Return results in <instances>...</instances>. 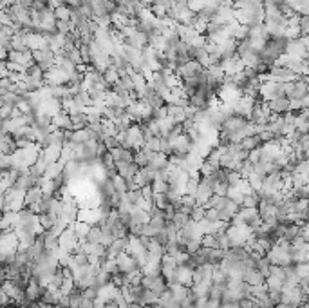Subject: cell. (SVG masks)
<instances>
[{"mask_svg":"<svg viewBox=\"0 0 309 308\" xmlns=\"http://www.w3.org/2000/svg\"><path fill=\"white\" fill-rule=\"evenodd\" d=\"M289 40L286 36H271L261 49V62L266 65H275L279 64L280 57L286 55V48H288Z\"/></svg>","mask_w":309,"mask_h":308,"instance_id":"6da1fadb","label":"cell"},{"mask_svg":"<svg viewBox=\"0 0 309 308\" xmlns=\"http://www.w3.org/2000/svg\"><path fill=\"white\" fill-rule=\"evenodd\" d=\"M264 80H273V82H279V83H293L298 80V74L293 73L288 67H284V65L275 64L270 67V73L266 76H262V82Z\"/></svg>","mask_w":309,"mask_h":308,"instance_id":"7a4b0ae2","label":"cell"},{"mask_svg":"<svg viewBox=\"0 0 309 308\" xmlns=\"http://www.w3.org/2000/svg\"><path fill=\"white\" fill-rule=\"evenodd\" d=\"M286 96V83L273 82V80H264L261 85V98L264 102H271L275 98H284Z\"/></svg>","mask_w":309,"mask_h":308,"instance_id":"3957f363","label":"cell"},{"mask_svg":"<svg viewBox=\"0 0 309 308\" xmlns=\"http://www.w3.org/2000/svg\"><path fill=\"white\" fill-rule=\"evenodd\" d=\"M33 58H34V64L38 65V67H42L45 73L51 71L53 67H56V53L51 48L33 51Z\"/></svg>","mask_w":309,"mask_h":308,"instance_id":"277c9868","label":"cell"},{"mask_svg":"<svg viewBox=\"0 0 309 308\" xmlns=\"http://www.w3.org/2000/svg\"><path fill=\"white\" fill-rule=\"evenodd\" d=\"M58 241H60V248H64V250H67V252H74L78 248V245L82 243V239H80V236L76 234V230H74L73 225L67 227V229L58 236Z\"/></svg>","mask_w":309,"mask_h":308,"instance_id":"5b68a950","label":"cell"},{"mask_svg":"<svg viewBox=\"0 0 309 308\" xmlns=\"http://www.w3.org/2000/svg\"><path fill=\"white\" fill-rule=\"evenodd\" d=\"M141 285L145 288H150V290L158 292L159 295L168 290V281L165 279L163 274H159V276H146V274H143Z\"/></svg>","mask_w":309,"mask_h":308,"instance_id":"8992f818","label":"cell"},{"mask_svg":"<svg viewBox=\"0 0 309 308\" xmlns=\"http://www.w3.org/2000/svg\"><path fill=\"white\" fill-rule=\"evenodd\" d=\"M0 247H2V254H6V252H18V247H20V236H18L15 230L2 232V236H0Z\"/></svg>","mask_w":309,"mask_h":308,"instance_id":"52a82bcc","label":"cell"},{"mask_svg":"<svg viewBox=\"0 0 309 308\" xmlns=\"http://www.w3.org/2000/svg\"><path fill=\"white\" fill-rule=\"evenodd\" d=\"M242 96L244 95H242V91H240L237 85H224L219 93L221 102L226 105H232V107H235V104L242 98Z\"/></svg>","mask_w":309,"mask_h":308,"instance_id":"ba28073f","label":"cell"},{"mask_svg":"<svg viewBox=\"0 0 309 308\" xmlns=\"http://www.w3.org/2000/svg\"><path fill=\"white\" fill-rule=\"evenodd\" d=\"M253 107H255V98H251V96H242L235 104V107H233V114L249 120V116L253 113Z\"/></svg>","mask_w":309,"mask_h":308,"instance_id":"9c48e42d","label":"cell"},{"mask_svg":"<svg viewBox=\"0 0 309 308\" xmlns=\"http://www.w3.org/2000/svg\"><path fill=\"white\" fill-rule=\"evenodd\" d=\"M268 107L270 111L275 114V116H284V114L291 113V100H289L288 96H284V98H275V100L268 102Z\"/></svg>","mask_w":309,"mask_h":308,"instance_id":"30bf717a","label":"cell"},{"mask_svg":"<svg viewBox=\"0 0 309 308\" xmlns=\"http://www.w3.org/2000/svg\"><path fill=\"white\" fill-rule=\"evenodd\" d=\"M307 53H309V48L302 42V38H293L288 42V48H286V55L289 57H295V58H307Z\"/></svg>","mask_w":309,"mask_h":308,"instance_id":"8fae6325","label":"cell"},{"mask_svg":"<svg viewBox=\"0 0 309 308\" xmlns=\"http://www.w3.org/2000/svg\"><path fill=\"white\" fill-rule=\"evenodd\" d=\"M69 76L65 74V71H62L60 67H53L51 71L45 73V85L55 87V85H67Z\"/></svg>","mask_w":309,"mask_h":308,"instance_id":"7c38bea8","label":"cell"},{"mask_svg":"<svg viewBox=\"0 0 309 308\" xmlns=\"http://www.w3.org/2000/svg\"><path fill=\"white\" fill-rule=\"evenodd\" d=\"M242 281H246L251 287H261V285H266V276L257 269H246L242 274Z\"/></svg>","mask_w":309,"mask_h":308,"instance_id":"4fadbf2b","label":"cell"},{"mask_svg":"<svg viewBox=\"0 0 309 308\" xmlns=\"http://www.w3.org/2000/svg\"><path fill=\"white\" fill-rule=\"evenodd\" d=\"M176 283L185 285V287H193V269L186 265H177L176 269Z\"/></svg>","mask_w":309,"mask_h":308,"instance_id":"5bb4252c","label":"cell"},{"mask_svg":"<svg viewBox=\"0 0 309 308\" xmlns=\"http://www.w3.org/2000/svg\"><path fill=\"white\" fill-rule=\"evenodd\" d=\"M130 238V236H129ZM129 238H116L112 241L111 245L107 247V252H109V257H114L116 259L120 254L129 250Z\"/></svg>","mask_w":309,"mask_h":308,"instance_id":"9a60e30c","label":"cell"},{"mask_svg":"<svg viewBox=\"0 0 309 308\" xmlns=\"http://www.w3.org/2000/svg\"><path fill=\"white\" fill-rule=\"evenodd\" d=\"M43 196H45V194H43L42 185L31 187L29 191L26 192V205H27V207H31V205H34V203H40Z\"/></svg>","mask_w":309,"mask_h":308,"instance_id":"2e32d148","label":"cell"},{"mask_svg":"<svg viewBox=\"0 0 309 308\" xmlns=\"http://www.w3.org/2000/svg\"><path fill=\"white\" fill-rule=\"evenodd\" d=\"M167 111H168V116L174 120L176 123H183L186 120V114H185V107L176 104H167Z\"/></svg>","mask_w":309,"mask_h":308,"instance_id":"e0dca14e","label":"cell"},{"mask_svg":"<svg viewBox=\"0 0 309 308\" xmlns=\"http://www.w3.org/2000/svg\"><path fill=\"white\" fill-rule=\"evenodd\" d=\"M62 149H64V147H56V145H49V147L43 149L42 154H43V158H45V161H47L49 165L56 163V161H60Z\"/></svg>","mask_w":309,"mask_h":308,"instance_id":"ac0fdd59","label":"cell"},{"mask_svg":"<svg viewBox=\"0 0 309 308\" xmlns=\"http://www.w3.org/2000/svg\"><path fill=\"white\" fill-rule=\"evenodd\" d=\"M112 156H114V161H127V163H134V158H136V152L129 151V149L118 147L112 151Z\"/></svg>","mask_w":309,"mask_h":308,"instance_id":"d6986e66","label":"cell"},{"mask_svg":"<svg viewBox=\"0 0 309 308\" xmlns=\"http://www.w3.org/2000/svg\"><path fill=\"white\" fill-rule=\"evenodd\" d=\"M284 279L280 278V276H273V274H270L266 278V288H268V292H280L282 294V290H284Z\"/></svg>","mask_w":309,"mask_h":308,"instance_id":"ffe728a7","label":"cell"},{"mask_svg":"<svg viewBox=\"0 0 309 308\" xmlns=\"http://www.w3.org/2000/svg\"><path fill=\"white\" fill-rule=\"evenodd\" d=\"M228 201H230V198L228 196H219V194H214L208 200V203L204 205L206 208H215V210H221V208H224L228 205Z\"/></svg>","mask_w":309,"mask_h":308,"instance_id":"44dd1931","label":"cell"},{"mask_svg":"<svg viewBox=\"0 0 309 308\" xmlns=\"http://www.w3.org/2000/svg\"><path fill=\"white\" fill-rule=\"evenodd\" d=\"M90 245H99L103 241V229L99 225H92L89 230V234H87V239Z\"/></svg>","mask_w":309,"mask_h":308,"instance_id":"7402d4cb","label":"cell"},{"mask_svg":"<svg viewBox=\"0 0 309 308\" xmlns=\"http://www.w3.org/2000/svg\"><path fill=\"white\" fill-rule=\"evenodd\" d=\"M148 222H150V214L141 210L139 207L132 208V225L134 223H136V225H145V223H148Z\"/></svg>","mask_w":309,"mask_h":308,"instance_id":"603a6c76","label":"cell"},{"mask_svg":"<svg viewBox=\"0 0 309 308\" xmlns=\"http://www.w3.org/2000/svg\"><path fill=\"white\" fill-rule=\"evenodd\" d=\"M240 144L244 145V149H246V151H249V152H251V151H257V149H261L262 145H264V144H262V140H261V136H259V135L248 136V138H244L242 142H240Z\"/></svg>","mask_w":309,"mask_h":308,"instance_id":"cb8c5ba5","label":"cell"},{"mask_svg":"<svg viewBox=\"0 0 309 308\" xmlns=\"http://www.w3.org/2000/svg\"><path fill=\"white\" fill-rule=\"evenodd\" d=\"M159 297H161V295H159L158 292L150 290V288H146L145 295H143L141 306H158V304H159Z\"/></svg>","mask_w":309,"mask_h":308,"instance_id":"d4e9b609","label":"cell"},{"mask_svg":"<svg viewBox=\"0 0 309 308\" xmlns=\"http://www.w3.org/2000/svg\"><path fill=\"white\" fill-rule=\"evenodd\" d=\"M246 180H248V183L251 185V189H253L255 192H261L262 189H264V176H261V174L251 172Z\"/></svg>","mask_w":309,"mask_h":308,"instance_id":"484cf974","label":"cell"},{"mask_svg":"<svg viewBox=\"0 0 309 308\" xmlns=\"http://www.w3.org/2000/svg\"><path fill=\"white\" fill-rule=\"evenodd\" d=\"M74 145H83L87 142H90V135H89V129H80V130H74L73 133V140H71Z\"/></svg>","mask_w":309,"mask_h":308,"instance_id":"4316f807","label":"cell"},{"mask_svg":"<svg viewBox=\"0 0 309 308\" xmlns=\"http://www.w3.org/2000/svg\"><path fill=\"white\" fill-rule=\"evenodd\" d=\"M221 158H223V147H215V149H212L210 154L206 156V161L214 165L215 169H219V167H221Z\"/></svg>","mask_w":309,"mask_h":308,"instance_id":"83f0119b","label":"cell"},{"mask_svg":"<svg viewBox=\"0 0 309 308\" xmlns=\"http://www.w3.org/2000/svg\"><path fill=\"white\" fill-rule=\"evenodd\" d=\"M300 223H288V229H286V236H284V239L286 241H295L298 236H300Z\"/></svg>","mask_w":309,"mask_h":308,"instance_id":"f1b7e54d","label":"cell"},{"mask_svg":"<svg viewBox=\"0 0 309 308\" xmlns=\"http://www.w3.org/2000/svg\"><path fill=\"white\" fill-rule=\"evenodd\" d=\"M103 76H105V80H107L109 85H114V83L120 82V73H118V69L114 67V65H109L107 69L103 71Z\"/></svg>","mask_w":309,"mask_h":308,"instance_id":"f546056e","label":"cell"},{"mask_svg":"<svg viewBox=\"0 0 309 308\" xmlns=\"http://www.w3.org/2000/svg\"><path fill=\"white\" fill-rule=\"evenodd\" d=\"M55 15H56V20L71 22V18H73V8L71 6H60V8L55 9Z\"/></svg>","mask_w":309,"mask_h":308,"instance_id":"4dcf8cb0","label":"cell"},{"mask_svg":"<svg viewBox=\"0 0 309 308\" xmlns=\"http://www.w3.org/2000/svg\"><path fill=\"white\" fill-rule=\"evenodd\" d=\"M74 230H76V234L80 236V239H82V241H85L87 239V234H89V230H90V223H87V222H76L74 223Z\"/></svg>","mask_w":309,"mask_h":308,"instance_id":"1f68e13d","label":"cell"},{"mask_svg":"<svg viewBox=\"0 0 309 308\" xmlns=\"http://www.w3.org/2000/svg\"><path fill=\"white\" fill-rule=\"evenodd\" d=\"M127 200L130 201V205L132 207H137V205L143 201V192L141 189H132V191L127 192Z\"/></svg>","mask_w":309,"mask_h":308,"instance_id":"d6a6232c","label":"cell"},{"mask_svg":"<svg viewBox=\"0 0 309 308\" xmlns=\"http://www.w3.org/2000/svg\"><path fill=\"white\" fill-rule=\"evenodd\" d=\"M73 256H74V263H76L78 267H87L89 265V254H85L83 250H80V248H76V250L73 252Z\"/></svg>","mask_w":309,"mask_h":308,"instance_id":"836d02e7","label":"cell"},{"mask_svg":"<svg viewBox=\"0 0 309 308\" xmlns=\"http://www.w3.org/2000/svg\"><path fill=\"white\" fill-rule=\"evenodd\" d=\"M152 189H154L156 194H168V191H170V183L165 182V180H156V182L152 183Z\"/></svg>","mask_w":309,"mask_h":308,"instance_id":"e575fe53","label":"cell"},{"mask_svg":"<svg viewBox=\"0 0 309 308\" xmlns=\"http://www.w3.org/2000/svg\"><path fill=\"white\" fill-rule=\"evenodd\" d=\"M228 198L232 201H235V203H239L240 207H242V203H244V198L246 196L242 194V192L237 189V187H230V191H228Z\"/></svg>","mask_w":309,"mask_h":308,"instance_id":"d590c367","label":"cell"},{"mask_svg":"<svg viewBox=\"0 0 309 308\" xmlns=\"http://www.w3.org/2000/svg\"><path fill=\"white\" fill-rule=\"evenodd\" d=\"M154 205L156 207H159V208H168L172 205V201H170V198H168V194H154Z\"/></svg>","mask_w":309,"mask_h":308,"instance_id":"8d00e7d4","label":"cell"},{"mask_svg":"<svg viewBox=\"0 0 309 308\" xmlns=\"http://www.w3.org/2000/svg\"><path fill=\"white\" fill-rule=\"evenodd\" d=\"M201 243L206 248H219V241H217V236L215 234H204L201 239Z\"/></svg>","mask_w":309,"mask_h":308,"instance_id":"74e56055","label":"cell"},{"mask_svg":"<svg viewBox=\"0 0 309 308\" xmlns=\"http://www.w3.org/2000/svg\"><path fill=\"white\" fill-rule=\"evenodd\" d=\"M190 217H192L193 222H202L206 217V207H202V205H195V207L192 208V214H190Z\"/></svg>","mask_w":309,"mask_h":308,"instance_id":"f35d334b","label":"cell"},{"mask_svg":"<svg viewBox=\"0 0 309 308\" xmlns=\"http://www.w3.org/2000/svg\"><path fill=\"white\" fill-rule=\"evenodd\" d=\"M65 57H67L69 60L73 62L74 65H80V64H83V57H82V51H80V48H74L73 51L65 53Z\"/></svg>","mask_w":309,"mask_h":308,"instance_id":"ab89813d","label":"cell"},{"mask_svg":"<svg viewBox=\"0 0 309 308\" xmlns=\"http://www.w3.org/2000/svg\"><path fill=\"white\" fill-rule=\"evenodd\" d=\"M192 217H190V214H186V212H181V210H177L176 212V216H174V223H176L179 229H183V227L186 225V223L190 222Z\"/></svg>","mask_w":309,"mask_h":308,"instance_id":"60d3db41","label":"cell"},{"mask_svg":"<svg viewBox=\"0 0 309 308\" xmlns=\"http://www.w3.org/2000/svg\"><path fill=\"white\" fill-rule=\"evenodd\" d=\"M74 290H76V281H74V278H65L64 285H62V292H64V295H69Z\"/></svg>","mask_w":309,"mask_h":308,"instance_id":"b9f144b4","label":"cell"},{"mask_svg":"<svg viewBox=\"0 0 309 308\" xmlns=\"http://www.w3.org/2000/svg\"><path fill=\"white\" fill-rule=\"evenodd\" d=\"M134 163H137L139 167H146V165L150 163V160H148V156H146V152L143 151V149H139V151L136 152V158H134Z\"/></svg>","mask_w":309,"mask_h":308,"instance_id":"7bdbcfd3","label":"cell"},{"mask_svg":"<svg viewBox=\"0 0 309 308\" xmlns=\"http://www.w3.org/2000/svg\"><path fill=\"white\" fill-rule=\"evenodd\" d=\"M181 205L192 210V208L197 205V200H195V196H192V194H183L181 196Z\"/></svg>","mask_w":309,"mask_h":308,"instance_id":"ee69618b","label":"cell"},{"mask_svg":"<svg viewBox=\"0 0 309 308\" xmlns=\"http://www.w3.org/2000/svg\"><path fill=\"white\" fill-rule=\"evenodd\" d=\"M201 247H202L201 239H190L185 247V252H188V254H195L197 250H201Z\"/></svg>","mask_w":309,"mask_h":308,"instance_id":"f6af8a7d","label":"cell"},{"mask_svg":"<svg viewBox=\"0 0 309 308\" xmlns=\"http://www.w3.org/2000/svg\"><path fill=\"white\" fill-rule=\"evenodd\" d=\"M141 236H145V238H156V236H158V230H156L154 227L150 225V222H148L141 227Z\"/></svg>","mask_w":309,"mask_h":308,"instance_id":"bcb514c9","label":"cell"},{"mask_svg":"<svg viewBox=\"0 0 309 308\" xmlns=\"http://www.w3.org/2000/svg\"><path fill=\"white\" fill-rule=\"evenodd\" d=\"M228 191H230V183H215V187H214V194L228 196Z\"/></svg>","mask_w":309,"mask_h":308,"instance_id":"7dc6e473","label":"cell"},{"mask_svg":"<svg viewBox=\"0 0 309 308\" xmlns=\"http://www.w3.org/2000/svg\"><path fill=\"white\" fill-rule=\"evenodd\" d=\"M298 27H300V33H302V35L309 36V15H302Z\"/></svg>","mask_w":309,"mask_h":308,"instance_id":"c3c4849f","label":"cell"},{"mask_svg":"<svg viewBox=\"0 0 309 308\" xmlns=\"http://www.w3.org/2000/svg\"><path fill=\"white\" fill-rule=\"evenodd\" d=\"M215 167L212 163H208V161L204 160V163L201 165V169H199V172H201V176H212V174L215 172Z\"/></svg>","mask_w":309,"mask_h":308,"instance_id":"681fc988","label":"cell"},{"mask_svg":"<svg viewBox=\"0 0 309 308\" xmlns=\"http://www.w3.org/2000/svg\"><path fill=\"white\" fill-rule=\"evenodd\" d=\"M242 176H240V172H237V170H230V178H228V182H230V187H237L240 182H242Z\"/></svg>","mask_w":309,"mask_h":308,"instance_id":"f907efd6","label":"cell"},{"mask_svg":"<svg viewBox=\"0 0 309 308\" xmlns=\"http://www.w3.org/2000/svg\"><path fill=\"white\" fill-rule=\"evenodd\" d=\"M83 295H85L87 299H98L99 297V290L98 288H94V287H87V288H83Z\"/></svg>","mask_w":309,"mask_h":308,"instance_id":"816d5d0a","label":"cell"},{"mask_svg":"<svg viewBox=\"0 0 309 308\" xmlns=\"http://www.w3.org/2000/svg\"><path fill=\"white\" fill-rule=\"evenodd\" d=\"M233 219V214L228 210V208H221L219 210V222H224V223H232Z\"/></svg>","mask_w":309,"mask_h":308,"instance_id":"f5cc1de1","label":"cell"},{"mask_svg":"<svg viewBox=\"0 0 309 308\" xmlns=\"http://www.w3.org/2000/svg\"><path fill=\"white\" fill-rule=\"evenodd\" d=\"M141 192H143V200H154V189H152V185H145L141 187Z\"/></svg>","mask_w":309,"mask_h":308,"instance_id":"db71d44e","label":"cell"},{"mask_svg":"<svg viewBox=\"0 0 309 308\" xmlns=\"http://www.w3.org/2000/svg\"><path fill=\"white\" fill-rule=\"evenodd\" d=\"M105 147H107L109 151H114V149L120 147V142H118V138H114V136H109V138L105 140Z\"/></svg>","mask_w":309,"mask_h":308,"instance_id":"11a10c76","label":"cell"},{"mask_svg":"<svg viewBox=\"0 0 309 308\" xmlns=\"http://www.w3.org/2000/svg\"><path fill=\"white\" fill-rule=\"evenodd\" d=\"M206 219H210V222H219V210H215V208H206Z\"/></svg>","mask_w":309,"mask_h":308,"instance_id":"9f6ffc18","label":"cell"},{"mask_svg":"<svg viewBox=\"0 0 309 308\" xmlns=\"http://www.w3.org/2000/svg\"><path fill=\"white\" fill-rule=\"evenodd\" d=\"M249 161H251V163H259V161H261V149H257V151H251L249 152V158H248Z\"/></svg>","mask_w":309,"mask_h":308,"instance_id":"6f0895ef","label":"cell"},{"mask_svg":"<svg viewBox=\"0 0 309 308\" xmlns=\"http://www.w3.org/2000/svg\"><path fill=\"white\" fill-rule=\"evenodd\" d=\"M105 304H107V301L101 299V297H98V299H94V306H92V308H105Z\"/></svg>","mask_w":309,"mask_h":308,"instance_id":"680465c9","label":"cell"},{"mask_svg":"<svg viewBox=\"0 0 309 308\" xmlns=\"http://www.w3.org/2000/svg\"><path fill=\"white\" fill-rule=\"evenodd\" d=\"M300 308H309V295H307V297H305V301H304V303H302V306Z\"/></svg>","mask_w":309,"mask_h":308,"instance_id":"91938a15","label":"cell"},{"mask_svg":"<svg viewBox=\"0 0 309 308\" xmlns=\"http://www.w3.org/2000/svg\"><path fill=\"white\" fill-rule=\"evenodd\" d=\"M176 4H183V2H186V0H174Z\"/></svg>","mask_w":309,"mask_h":308,"instance_id":"94428289","label":"cell"},{"mask_svg":"<svg viewBox=\"0 0 309 308\" xmlns=\"http://www.w3.org/2000/svg\"><path fill=\"white\" fill-rule=\"evenodd\" d=\"M55 308H69V306H62V304H56Z\"/></svg>","mask_w":309,"mask_h":308,"instance_id":"6125c7cd","label":"cell"}]
</instances>
